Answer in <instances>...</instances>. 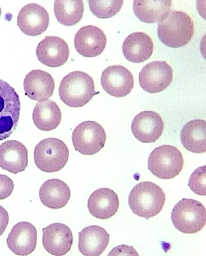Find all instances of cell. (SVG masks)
<instances>
[{
  "instance_id": "6da1fadb",
  "label": "cell",
  "mask_w": 206,
  "mask_h": 256,
  "mask_svg": "<svg viewBox=\"0 0 206 256\" xmlns=\"http://www.w3.org/2000/svg\"><path fill=\"white\" fill-rule=\"evenodd\" d=\"M158 36L162 42L171 48H180L188 44L194 34L192 18L182 12H170L159 22Z\"/></svg>"
},
{
  "instance_id": "7a4b0ae2",
  "label": "cell",
  "mask_w": 206,
  "mask_h": 256,
  "mask_svg": "<svg viewBox=\"0 0 206 256\" xmlns=\"http://www.w3.org/2000/svg\"><path fill=\"white\" fill-rule=\"evenodd\" d=\"M166 202V195L161 187L150 182L136 185L129 198V204L132 212L147 220L160 214Z\"/></svg>"
},
{
  "instance_id": "3957f363",
  "label": "cell",
  "mask_w": 206,
  "mask_h": 256,
  "mask_svg": "<svg viewBox=\"0 0 206 256\" xmlns=\"http://www.w3.org/2000/svg\"><path fill=\"white\" fill-rule=\"evenodd\" d=\"M98 93L93 78L82 72H74L64 78L60 88L62 101L71 108H82L90 103Z\"/></svg>"
},
{
  "instance_id": "277c9868",
  "label": "cell",
  "mask_w": 206,
  "mask_h": 256,
  "mask_svg": "<svg viewBox=\"0 0 206 256\" xmlns=\"http://www.w3.org/2000/svg\"><path fill=\"white\" fill-rule=\"evenodd\" d=\"M70 152L62 140L50 138L42 140L35 148L34 158L38 168L46 173L61 171L70 160Z\"/></svg>"
},
{
  "instance_id": "5b68a950",
  "label": "cell",
  "mask_w": 206,
  "mask_h": 256,
  "mask_svg": "<svg viewBox=\"0 0 206 256\" xmlns=\"http://www.w3.org/2000/svg\"><path fill=\"white\" fill-rule=\"evenodd\" d=\"M184 160L182 152L174 146L164 145L156 148L148 160V170L158 178L170 180L179 176Z\"/></svg>"
},
{
  "instance_id": "8992f818",
  "label": "cell",
  "mask_w": 206,
  "mask_h": 256,
  "mask_svg": "<svg viewBox=\"0 0 206 256\" xmlns=\"http://www.w3.org/2000/svg\"><path fill=\"white\" fill-rule=\"evenodd\" d=\"M172 220L174 228L185 234H196L201 232L206 224V210L200 202L183 199L172 210Z\"/></svg>"
},
{
  "instance_id": "52a82bcc",
  "label": "cell",
  "mask_w": 206,
  "mask_h": 256,
  "mask_svg": "<svg viewBox=\"0 0 206 256\" xmlns=\"http://www.w3.org/2000/svg\"><path fill=\"white\" fill-rule=\"evenodd\" d=\"M21 108L14 88L0 78V142L8 139L16 130Z\"/></svg>"
},
{
  "instance_id": "ba28073f",
  "label": "cell",
  "mask_w": 206,
  "mask_h": 256,
  "mask_svg": "<svg viewBox=\"0 0 206 256\" xmlns=\"http://www.w3.org/2000/svg\"><path fill=\"white\" fill-rule=\"evenodd\" d=\"M72 140L76 151L85 156H92L104 148L106 142V134L101 124L87 121L76 128Z\"/></svg>"
},
{
  "instance_id": "9c48e42d",
  "label": "cell",
  "mask_w": 206,
  "mask_h": 256,
  "mask_svg": "<svg viewBox=\"0 0 206 256\" xmlns=\"http://www.w3.org/2000/svg\"><path fill=\"white\" fill-rule=\"evenodd\" d=\"M174 72L170 66L164 62H154L146 65L140 74V83L142 90L150 94L164 91L173 81Z\"/></svg>"
},
{
  "instance_id": "30bf717a",
  "label": "cell",
  "mask_w": 206,
  "mask_h": 256,
  "mask_svg": "<svg viewBox=\"0 0 206 256\" xmlns=\"http://www.w3.org/2000/svg\"><path fill=\"white\" fill-rule=\"evenodd\" d=\"M102 85L108 94L116 98L129 95L133 90V74L126 67L116 65L108 67L102 76Z\"/></svg>"
},
{
  "instance_id": "8fae6325",
  "label": "cell",
  "mask_w": 206,
  "mask_h": 256,
  "mask_svg": "<svg viewBox=\"0 0 206 256\" xmlns=\"http://www.w3.org/2000/svg\"><path fill=\"white\" fill-rule=\"evenodd\" d=\"M50 24V16L40 5L32 4L24 6L18 17V26L29 36H38L46 32Z\"/></svg>"
},
{
  "instance_id": "7c38bea8",
  "label": "cell",
  "mask_w": 206,
  "mask_h": 256,
  "mask_svg": "<svg viewBox=\"0 0 206 256\" xmlns=\"http://www.w3.org/2000/svg\"><path fill=\"white\" fill-rule=\"evenodd\" d=\"M132 128L137 140L144 144H152L160 139L164 132V124L158 113L144 112L134 118Z\"/></svg>"
},
{
  "instance_id": "4fadbf2b",
  "label": "cell",
  "mask_w": 206,
  "mask_h": 256,
  "mask_svg": "<svg viewBox=\"0 0 206 256\" xmlns=\"http://www.w3.org/2000/svg\"><path fill=\"white\" fill-rule=\"evenodd\" d=\"M70 48L60 37L47 36L38 44L36 54L38 60L50 68H58L64 65L70 56Z\"/></svg>"
},
{
  "instance_id": "5bb4252c",
  "label": "cell",
  "mask_w": 206,
  "mask_h": 256,
  "mask_svg": "<svg viewBox=\"0 0 206 256\" xmlns=\"http://www.w3.org/2000/svg\"><path fill=\"white\" fill-rule=\"evenodd\" d=\"M42 232L43 246L48 253L52 256H63L70 252L74 244V235L66 225L54 224Z\"/></svg>"
},
{
  "instance_id": "9a60e30c",
  "label": "cell",
  "mask_w": 206,
  "mask_h": 256,
  "mask_svg": "<svg viewBox=\"0 0 206 256\" xmlns=\"http://www.w3.org/2000/svg\"><path fill=\"white\" fill-rule=\"evenodd\" d=\"M107 38L100 28L88 26L77 32L74 46L77 52L84 57L94 58L101 55L106 46Z\"/></svg>"
},
{
  "instance_id": "2e32d148",
  "label": "cell",
  "mask_w": 206,
  "mask_h": 256,
  "mask_svg": "<svg viewBox=\"0 0 206 256\" xmlns=\"http://www.w3.org/2000/svg\"><path fill=\"white\" fill-rule=\"evenodd\" d=\"M6 242L8 248L16 256H28L36 250L37 230L30 222H20L14 226Z\"/></svg>"
},
{
  "instance_id": "e0dca14e",
  "label": "cell",
  "mask_w": 206,
  "mask_h": 256,
  "mask_svg": "<svg viewBox=\"0 0 206 256\" xmlns=\"http://www.w3.org/2000/svg\"><path fill=\"white\" fill-rule=\"evenodd\" d=\"M28 164V150L22 142L10 140L0 146V167L17 174L24 172Z\"/></svg>"
},
{
  "instance_id": "ac0fdd59",
  "label": "cell",
  "mask_w": 206,
  "mask_h": 256,
  "mask_svg": "<svg viewBox=\"0 0 206 256\" xmlns=\"http://www.w3.org/2000/svg\"><path fill=\"white\" fill-rule=\"evenodd\" d=\"M119 196L114 190L103 188L95 191L88 200V208L94 218L100 220H110L118 212Z\"/></svg>"
},
{
  "instance_id": "d6986e66",
  "label": "cell",
  "mask_w": 206,
  "mask_h": 256,
  "mask_svg": "<svg viewBox=\"0 0 206 256\" xmlns=\"http://www.w3.org/2000/svg\"><path fill=\"white\" fill-rule=\"evenodd\" d=\"M24 86L26 95L38 102H45L52 97L56 86L53 76L41 70H34L28 74Z\"/></svg>"
},
{
  "instance_id": "ffe728a7",
  "label": "cell",
  "mask_w": 206,
  "mask_h": 256,
  "mask_svg": "<svg viewBox=\"0 0 206 256\" xmlns=\"http://www.w3.org/2000/svg\"><path fill=\"white\" fill-rule=\"evenodd\" d=\"M110 236L98 226H90L79 233L78 248L85 256H100L109 246Z\"/></svg>"
},
{
  "instance_id": "44dd1931",
  "label": "cell",
  "mask_w": 206,
  "mask_h": 256,
  "mask_svg": "<svg viewBox=\"0 0 206 256\" xmlns=\"http://www.w3.org/2000/svg\"><path fill=\"white\" fill-rule=\"evenodd\" d=\"M154 50L152 39L144 32L134 33L124 40L122 51L128 61L142 64L152 56Z\"/></svg>"
},
{
  "instance_id": "7402d4cb",
  "label": "cell",
  "mask_w": 206,
  "mask_h": 256,
  "mask_svg": "<svg viewBox=\"0 0 206 256\" xmlns=\"http://www.w3.org/2000/svg\"><path fill=\"white\" fill-rule=\"evenodd\" d=\"M41 202L47 208L54 210L64 208L71 198L70 187L64 182L58 179L48 180L40 190Z\"/></svg>"
},
{
  "instance_id": "603a6c76",
  "label": "cell",
  "mask_w": 206,
  "mask_h": 256,
  "mask_svg": "<svg viewBox=\"0 0 206 256\" xmlns=\"http://www.w3.org/2000/svg\"><path fill=\"white\" fill-rule=\"evenodd\" d=\"M172 2L169 0H136L135 15L141 22L148 24L160 22L171 10Z\"/></svg>"
},
{
  "instance_id": "cb8c5ba5",
  "label": "cell",
  "mask_w": 206,
  "mask_h": 256,
  "mask_svg": "<svg viewBox=\"0 0 206 256\" xmlns=\"http://www.w3.org/2000/svg\"><path fill=\"white\" fill-rule=\"evenodd\" d=\"M35 126L44 132L53 131L61 124L62 113L60 106L52 100L38 102L33 113Z\"/></svg>"
},
{
  "instance_id": "d4e9b609",
  "label": "cell",
  "mask_w": 206,
  "mask_h": 256,
  "mask_svg": "<svg viewBox=\"0 0 206 256\" xmlns=\"http://www.w3.org/2000/svg\"><path fill=\"white\" fill-rule=\"evenodd\" d=\"M181 142L188 152L197 154L206 152V122L194 120L186 124L180 134Z\"/></svg>"
},
{
  "instance_id": "484cf974",
  "label": "cell",
  "mask_w": 206,
  "mask_h": 256,
  "mask_svg": "<svg viewBox=\"0 0 206 256\" xmlns=\"http://www.w3.org/2000/svg\"><path fill=\"white\" fill-rule=\"evenodd\" d=\"M84 12L82 0H56L54 3V14L58 22L66 26H73L82 19Z\"/></svg>"
},
{
  "instance_id": "4316f807",
  "label": "cell",
  "mask_w": 206,
  "mask_h": 256,
  "mask_svg": "<svg viewBox=\"0 0 206 256\" xmlns=\"http://www.w3.org/2000/svg\"><path fill=\"white\" fill-rule=\"evenodd\" d=\"M92 12L98 18L106 19L112 18L120 12L124 4L122 0L113 1H100L90 0L89 2Z\"/></svg>"
},
{
  "instance_id": "83f0119b",
  "label": "cell",
  "mask_w": 206,
  "mask_h": 256,
  "mask_svg": "<svg viewBox=\"0 0 206 256\" xmlns=\"http://www.w3.org/2000/svg\"><path fill=\"white\" fill-rule=\"evenodd\" d=\"M206 166L200 167L193 172L190 180V190L195 194L200 196H206Z\"/></svg>"
},
{
  "instance_id": "f1b7e54d",
  "label": "cell",
  "mask_w": 206,
  "mask_h": 256,
  "mask_svg": "<svg viewBox=\"0 0 206 256\" xmlns=\"http://www.w3.org/2000/svg\"><path fill=\"white\" fill-rule=\"evenodd\" d=\"M14 186V182L10 177L0 174V200H5L11 196Z\"/></svg>"
},
{
  "instance_id": "f546056e",
  "label": "cell",
  "mask_w": 206,
  "mask_h": 256,
  "mask_svg": "<svg viewBox=\"0 0 206 256\" xmlns=\"http://www.w3.org/2000/svg\"><path fill=\"white\" fill-rule=\"evenodd\" d=\"M138 252L132 247L128 246H120L114 248L109 256H139Z\"/></svg>"
},
{
  "instance_id": "4dcf8cb0",
  "label": "cell",
  "mask_w": 206,
  "mask_h": 256,
  "mask_svg": "<svg viewBox=\"0 0 206 256\" xmlns=\"http://www.w3.org/2000/svg\"><path fill=\"white\" fill-rule=\"evenodd\" d=\"M10 222L8 212L4 206H0V238L6 232Z\"/></svg>"
},
{
  "instance_id": "1f68e13d",
  "label": "cell",
  "mask_w": 206,
  "mask_h": 256,
  "mask_svg": "<svg viewBox=\"0 0 206 256\" xmlns=\"http://www.w3.org/2000/svg\"><path fill=\"white\" fill-rule=\"evenodd\" d=\"M2 8L1 6H0V20H1V17L2 16Z\"/></svg>"
}]
</instances>
